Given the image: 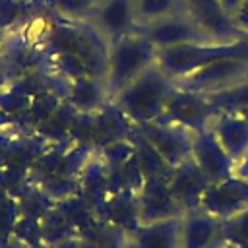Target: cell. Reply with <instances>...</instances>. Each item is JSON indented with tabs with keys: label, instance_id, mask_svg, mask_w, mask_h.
I'll return each mask as SVG.
<instances>
[{
	"label": "cell",
	"instance_id": "277c9868",
	"mask_svg": "<svg viewBox=\"0 0 248 248\" xmlns=\"http://www.w3.org/2000/svg\"><path fill=\"white\" fill-rule=\"evenodd\" d=\"M219 2V6H221V10L229 16V17H232V14L240 8V4L244 2V0H217Z\"/></svg>",
	"mask_w": 248,
	"mask_h": 248
},
{
	"label": "cell",
	"instance_id": "7a4b0ae2",
	"mask_svg": "<svg viewBox=\"0 0 248 248\" xmlns=\"http://www.w3.org/2000/svg\"><path fill=\"white\" fill-rule=\"evenodd\" d=\"M184 12H188L186 0H134L136 31Z\"/></svg>",
	"mask_w": 248,
	"mask_h": 248
},
{
	"label": "cell",
	"instance_id": "3957f363",
	"mask_svg": "<svg viewBox=\"0 0 248 248\" xmlns=\"http://www.w3.org/2000/svg\"><path fill=\"white\" fill-rule=\"evenodd\" d=\"M232 23H234V27L240 31V33H244L246 37H248V0H244L242 4H240V8L232 14Z\"/></svg>",
	"mask_w": 248,
	"mask_h": 248
},
{
	"label": "cell",
	"instance_id": "6da1fadb",
	"mask_svg": "<svg viewBox=\"0 0 248 248\" xmlns=\"http://www.w3.org/2000/svg\"><path fill=\"white\" fill-rule=\"evenodd\" d=\"M85 19L110 46L118 39L136 31L134 0H95Z\"/></svg>",
	"mask_w": 248,
	"mask_h": 248
}]
</instances>
